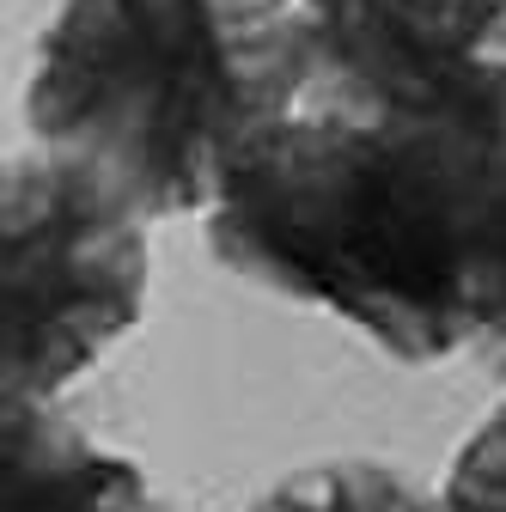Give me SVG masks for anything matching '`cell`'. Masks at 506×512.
<instances>
[{
    "mask_svg": "<svg viewBox=\"0 0 506 512\" xmlns=\"http://www.w3.org/2000/svg\"><path fill=\"white\" fill-rule=\"evenodd\" d=\"M299 110L506 153V0H293Z\"/></svg>",
    "mask_w": 506,
    "mask_h": 512,
    "instance_id": "277c9868",
    "label": "cell"
},
{
    "mask_svg": "<svg viewBox=\"0 0 506 512\" xmlns=\"http://www.w3.org/2000/svg\"><path fill=\"white\" fill-rule=\"evenodd\" d=\"M470 354L506 372V153L494 159V183H488V220L476 250V287H470Z\"/></svg>",
    "mask_w": 506,
    "mask_h": 512,
    "instance_id": "52a82bcc",
    "label": "cell"
},
{
    "mask_svg": "<svg viewBox=\"0 0 506 512\" xmlns=\"http://www.w3.org/2000/svg\"><path fill=\"white\" fill-rule=\"evenodd\" d=\"M439 488L452 512H506V397L470 427Z\"/></svg>",
    "mask_w": 506,
    "mask_h": 512,
    "instance_id": "ba28073f",
    "label": "cell"
},
{
    "mask_svg": "<svg viewBox=\"0 0 506 512\" xmlns=\"http://www.w3.org/2000/svg\"><path fill=\"white\" fill-rule=\"evenodd\" d=\"M147 214L80 159L25 147L0 183V403H61L147 311Z\"/></svg>",
    "mask_w": 506,
    "mask_h": 512,
    "instance_id": "3957f363",
    "label": "cell"
},
{
    "mask_svg": "<svg viewBox=\"0 0 506 512\" xmlns=\"http://www.w3.org/2000/svg\"><path fill=\"white\" fill-rule=\"evenodd\" d=\"M494 159L409 122L293 110L250 141L208 208V250L293 305L336 311L403 366L470 348Z\"/></svg>",
    "mask_w": 506,
    "mask_h": 512,
    "instance_id": "6da1fadb",
    "label": "cell"
},
{
    "mask_svg": "<svg viewBox=\"0 0 506 512\" xmlns=\"http://www.w3.org/2000/svg\"><path fill=\"white\" fill-rule=\"evenodd\" d=\"M0 512H159V500L135 458L61 403H0Z\"/></svg>",
    "mask_w": 506,
    "mask_h": 512,
    "instance_id": "5b68a950",
    "label": "cell"
},
{
    "mask_svg": "<svg viewBox=\"0 0 506 512\" xmlns=\"http://www.w3.org/2000/svg\"><path fill=\"white\" fill-rule=\"evenodd\" d=\"M250 512H452V506H446V488H427L403 464L324 458L269 482Z\"/></svg>",
    "mask_w": 506,
    "mask_h": 512,
    "instance_id": "8992f818",
    "label": "cell"
},
{
    "mask_svg": "<svg viewBox=\"0 0 506 512\" xmlns=\"http://www.w3.org/2000/svg\"><path fill=\"white\" fill-rule=\"evenodd\" d=\"M299 110L293 0H61L25 122L147 220L208 214L226 165Z\"/></svg>",
    "mask_w": 506,
    "mask_h": 512,
    "instance_id": "7a4b0ae2",
    "label": "cell"
}]
</instances>
